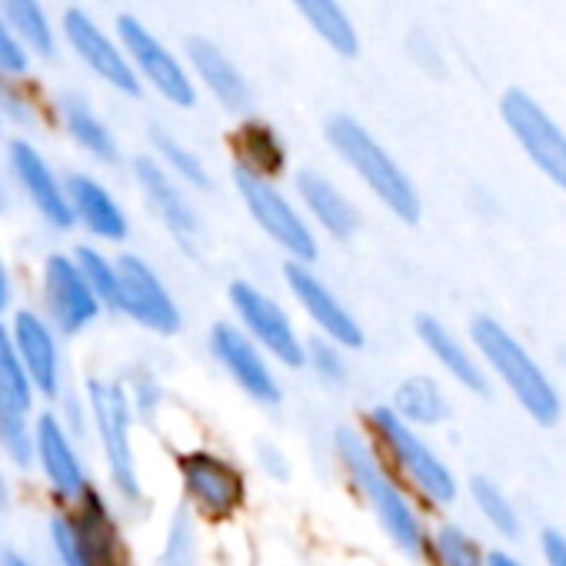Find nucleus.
<instances>
[{
  "label": "nucleus",
  "instance_id": "c85d7f7f",
  "mask_svg": "<svg viewBox=\"0 0 566 566\" xmlns=\"http://www.w3.org/2000/svg\"><path fill=\"white\" fill-rule=\"evenodd\" d=\"M117 380L127 394V403L137 417V427L154 430L160 413L167 410V387H164V377L157 374V367H150L147 360H130L117 374Z\"/></svg>",
  "mask_w": 566,
  "mask_h": 566
},
{
  "label": "nucleus",
  "instance_id": "9d476101",
  "mask_svg": "<svg viewBox=\"0 0 566 566\" xmlns=\"http://www.w3.org/2000/svg\"><path fill=\"white\" fill-rule=\"evenodd\" d=\"M38 311L64 344L87 337L104 321V307L87 287L71 250L44 253L38 266Z\"/></svg>",
  "mask_w": 566,
  "mask_h": 566
},
{
  "label": "nucleus",
  "instance_id": "a211bd4d",
  "mask_svg": "<svg viewBox=\"0 0 566 566\" xmlns=\"http://www.w3.org/2000/svg\"><path fill=\"white\" fill-rule=\"evenodd\" d=\"M67 516L94 566H137L124 530V513L101 483H94L74 506H67Z\"/></svg>",
  "mask_w": 566,
  "mask_h": 566
},
{
  "label": "nucleus",
  "instance_id": "c756f323",
  "mask_svg": "<svg viewBox=\"0 0 566 566\" xmlns=\"http://www.w3.org/2000/svg\"><path fill=\"white\" fill-rule=\"evenodd\" d=\"M423 563H430V566H486V549L463 523L440 520L427 533Z\"/></svg>",
  "mask_w": 566,
  "mask_h": 566
},
{
  "label": "nucleus",
  "instance_id": "2eb2a0df",
  "mask_svg": "<svg viewBox=\"0 0 566 566\" xmlns=\"http://www.w3.org/2000/svg\"><path fill=\"white\" fill-rule=\"evenodd\" d=\"M11 344L21 357L24 374L34 384V394L41 407H54L67 394V360H64V340L57 331L41 317L38 307L18 304L8 317Z\"/></svg>",
  "mask_w": 566,
  "mask_h": 566
},
{
  "label": "nucleus",
  "instance_id": "09e8293b",
  "mask_svg": "<svg viewBox=\"0 0 566 566\" xmlns=\"http://www.w3.org/2000/svg\"><path fill=\"white\" fill-rule=\"evenodd\" d=\"M4 520H8V516H4V513H0V526H4Z\"/></svg>",
  "mask_w": 566,
  "mask_h": 566
},
{
  "label": "nucleus",
  "instance_id": "b1692460",
  "mask_svg": "<svg viewBox=\"0 0 566 566\" xmlns=\"http://www.w3.org/2000/svg\"><path fill=\"white\" fill-rule=\"evenodd\" d=\"M387 407L413 430H433L450 420V397L443 384L430 374H407L397 380Z\"/></svg>",
  "mask_w": 566,
  "mask_h": 566
},
{
  "label": "nucleus",
  "instance_id": "3c124183",
  "mask_svg": "<svg viewBox=\"0 0 566 566\" xmlns=\"http://www.w3.org/2000/svg\"><path fill=\"white\" fill-rule=\"evenodd\" d=\"M0 124H4V120H0Z\"/></svg>",
  "mask_w": 566,
  "mask_h": 566
},
{
  "label": "nucleus",
  "instance_id": "6ab92c4d",
  "mask_svg": "<svg viewBox=\"0 0 566 566\" xmlns=\"http://www.w3.org/2000/svg\"><path fill=\"white\" fill-rule=\"evenodd\" d=\"M64 190H67V203H71V217H74V230H84L91 243L97 247H120L130 240L134 223L127 207L117 200V193L94 174L84 170H71L64 177Z\"/></svg>",
  "mask_w": 566,
  "mask_h": 566
},
{
  "label": "nucleus",
  "instance_id": "ddd939ff",
  "mask_svg": "<svg viewBox=\"0 0 566 566\" xmlns=\"http://www.w3.org/2000/svg\"><path fill=\"white\" fill-rule=\"evenodd\" d=\"M51 506L67 510L74 506L91 486V463L84 457V443L71 433L54 407H41L34 417V470Z\"/></svg>",
  "mask_w": 566,
  "mask_h": 566
},
{
  "label": "nucleus",
  "instance_id": "8fccbe9b",
  "mask_svg": "<svg viewBox=\"0 0 566 566\" xmlns=\"http://www.w3.org/2000/svg\"><path fill=\"white\" fill-rule=\"evenodd\" d=\"M563 364H566V350H563Z\"/></svg>",
  "mask_w": 566,
  "mask_h": 566
},
{
  "label": "nucleus",
  "instance_id": "58836bf2",
  "mask_svg": "<svg viewBox=\"0 0 566 566\" xmlns=\"http://www.w3.org/2000/svg\"><path fill=\"white\" fill-rule=\"evenodd\" d=\"M44 539H48V553L54 566H94L77 539V530L67 516V510H54L44 520Z\"/></svg>",
  "mask_w": 566,
  "mask_h": 566
},
{
  "label": "nucleus",
  "instance_id": "4be33fe9",
  "mask_svg": "<svg viewBox=\"0 0 566 566\" xmlns=\"http://www.w3.org/2000/svg\"><path fill=\"white\" fill-rule=\"evenodd\" d=\"M64 34L71 41V48L77 51V57L114 91L127 94V97H140V77L130 67L127 54L111 44V38L84 14V11H67L64 14Z\"/></svg>",
  "mask_w": 566,
  "mask_h": 566
},
{
  "label": "nucleus",
  "instance_id": "bb28decb",
  "mask_svg": "<svg viewBox=\"0 0 566 566\" xmlns=\"http://www.w3.org/2000/svg\"><path fill=\"white\" fill-rule=\"evenodd\" d=\"M57 111H61V124H64L67 137H71L91 160L111 164V167L120 160V144H117V137H114V130L104 124V117H101L84 97H77V94L64 97Z\"/></svg>",
  "mask_w": 566,
  "mask_h": 566
},
{
  "label": "nucleus",
  "instance_id": "f03ea898",
  "mask_svg": "<svg viewBox=\"0 0 566 566\" xmlns=\"http://www.w3.org/2000/svg\"><path fill=\"white\" fill-rule=\"evenodd\" d=\"M87 410V437L104 467V490L120 513H140L147 506V483L137 450V417L117 374H87L77 387Z\"/></svg>",
  "mask_w": 566,
  "mask_h": 566
},
{
  "label": "nucleus",
  "instance_id": "6e6552de",
  "mask_svg": "<svg viewBox=\"0 0 566 566\" xmlns=\"http://www.w3.org/2000/svg\"><path fill=\"white\" fill-rule=\"evenodd\" d=\"M114 260H117V280H120L117 317L157 340L180 337L187 327V317H184V307H180L174 287L160 273V266L130 247L117 250Z\"/></svg>",
  "mask_w": 566,
  "mask_h": 566
},
{
  "label": "nucleus",
  "instance_id": "dca6fc26",
  "mask_svg": "<svg viewBox=\"0 0 566 566\" xmlns=\"http://www.w3.org/2000/svg\"><path fill=\"white\" fill-rule=\"evenodd\" d=\"M500 114L513 140L533 160V167L566 193V134L563 127L520 87L500 97Z\"/></svg>",
  "mask_w": 566,
  "mask_h": 566
},
{
  "label": "nucleus",
  "instance_id": "39448f33",
  "mask_svg": "<svg viewBox=\"0 0 566 566\" xmlns=\"http://www.w3.org/2000/svg\"><path fill=\"white\" fill-rule=\"evenodd\" d=\"M174 480L180 506L210 526H227L243 516L250 503V476L237 457L210 443H190L174 450Z\"/></svg>",
  "mask_w": 566,
  "mask_h": 566
},
{
  "label": "nucleus",
  "instance_id": "423d86ee",
  "mask_svg": "<svg viewBox=\"0 0 566 566\" xmlns=\"http://www.w3.org/2000/svg\"><path fill=\"white\" fill-rule=\"evenodd\" d=\"M327 144L357 174V180L384 203V210H390V217H397L407 227L420 223L423 200L417 184L360 120L347 114H334L327 120Z\"/></svg>",
  "mask_w": 566,
  "mask_h": 566
},
{
  "label": "nucleus",
  "instance_id": "f704fd0d",
  "mask_svg": "<svg viewBox=\"0 0 566 566\" xmlns=\"http://www.w3.org/2000/svg\"><path fill=\"white\" fill-rule=\"evenodd\" d=\"M470 500L480 513V520L503 539H516L523 530V520L513 506V500L490 480V476H473L470 480Z\"/></svg>",
  "mask_w": 566,
  "mask_h": 566
},
{
  "label": "nucleus",
  "instance_id": "2f4dec72",
  "mask_svg": "<svg viewBox=\"0 0 566 566\" xmlns=\"http://www.w3.org/2000/svg\"><path fill=\"white\" fill-rule=\"evenodd\" d=\"M154 566H203V539H200V523L177 506L160 533V546L154 556Z\"/></svg>",
  "mask_w": 566,
  "mask_h": 566
},
{
  "label": "nucleus",
  "instance_id": "4468645a",
  "mask_svg": "<svg viewBox=\"0 0 566 566\" xmlns=\"http://www.w3.org/2000/svg\"><path fill=\"white\" fill-rule=\"evenodd\" d=\"M130 170H134V184H137L147 210L164 227V233L177 243V250L184 256L200 260V253L207 247V227H203V217H200L190 190L180 187L150 154H137Z\"/></svg>",
  "mask_w": 566,
  "mask_h": 566
},
{
  "label": "nucleus",
  "instance_id": "393cba45",
  "mask_svg": "<svg viewBox=\"0 0 566 566\" xmlns=\"http://www.w3.org/2000/svg\"><path fill=\"white\" fill-rule=\"evenodd\" d=\"M233 167L263 180H276L287 170V144L280 140V134L270 124L243 120L233 130Z\"/></svg>",
  "mask_w": 566,
  "mask_h": 566
},
{
  "label": "nucleus",
  "instance_id": "f8f14e48",
  "mask_svg": "<svg viewBox=\"0 0 566 566\" xmlns=\"http://www.w3.org/2000/svg\"><path fill=\"white\" fill-rule=\"evenodd\" d=\"M203 344H207V357L213 360V367L227 377V384L243 400H250L260 410H276L283 403L287 390H283L280 370L230 317L210 321Z\"/></svg>",
  "mask_w": 566,
  "mask_h": 566
},
{
  "label": "nucleus",
  "instance_id": "473e14b6",
  "mask_svg": "<svg viewBox=\"0 0 566 566\" xmlns=\"http://www.w3.org/2000/svg\"><path fill=\"white\" fill-rule=\"evenodd\" d=\"M294 4L307 18V24L324 38V44H331L337 54L354 57L360 51L357 28L350 24L347 11L340 8V0H294Z\"/></svg>",
  "mask_w": 566,
  "mask_h": 566
},
{
  "label": "nucleus",
  "instance_id": "49530a36",
  "mask_svg": "<svg viewBox=\"0 0 566 566\" xmlns=\"http://www.w3.org/2000/svg\"><path fill=\"white\" fill-rule=\"evenodd\" d=\"M486 566H523L510 549H486Z\"/></svg>",
  "mask_w": 566,
  "mask_h": 566
},
{
  "label": "nucleus",
  "instance_id": "9b49d317",
  "mask_svg": "<svg viewBox=\"0 0 566 566\" xmlns=\"http://www.w3.org/2000/svg\"><path fill=\"white\" fill-rule=\"evenodd\" d=\"M280 283L294 307L304 314L311 324V337H324L347 354H357L367 347V331L360 317L347 307V301L334 291V283L317 270V263H297V260H283L280 266Z\"/></svg>",
  "mask_w": 566,
  "mask_h": 566
},
{
  "label": "nucleus",
  "instance_id": "cd10ccee",
  "mask_svg": "<svg viewBox=\"0 0 566 566\" xmlns=\"http://www.w3.org/2000/svg\"><path fill=\"white\" fill-rule=\"evenodd\" d=\"M150 157L190 193H207L213 187V177L203 164V157L197 150H190L184 140H177L170 130L154 127L150 130Z\"/></svg>",
  "mask_w": 566,
  "mask_h": 566
},
{
  "label": "nucleus",
  "instance_id": "1a4fd4ad",
  "mask_svg": "<svg viewBox=\"0 0 566 566\" xmlns=\"http://www.w3.org/2000/svg\"><path fill=\"white\" fill-rule=\"evenodd\" d=\"M230 177H233V190H237L247 217L283 253V260H297V263H317L321 260L317 230L301 213L297 200L276 187V180L253 177L240 167H233Z\"/></svg>",
  "mask_w": 566,
  "mask_h": 566
},
{
  "label": "nucleus",
  "instance_id": "aec40b11",
  "mask_svg": "<svg viewBox=\"0 0 566 566\" xmlns=\"http://www.w3.org/2000/svg\"><path fill=\"white\" fill-rule=\"evenodd\" d=\"M117 31H120V41L127 48V61L130 67L137 71V77H144L167 104L174 107H193L197 94H193V81L190 74L180 67V61L130 14H124L117 21Z\"/></svg>",
  "mask_w": 566,
  "mask_h": 566
},
{
  "label": "nucleus",
  "instance_id": "ea45409f",
  "mask_svg": "<svg viewBox=\"0 0 566 566\" xmlns=\"http://www.w3.org/2000/svg\"><path fill=\"white\" fill-rule=\"evenodd\" d=\"M253 467L260 470L263 480L280 483V486L291 483V476H294V457L287 453V447L270 440V437H260L253 443Z\"/></svg>",
  "mask_w": 566,
  "mask_h": 566
},
{
  "label": "nucleus",
  "instance_id": "e433bc0d",
  "mask_svg": "<svg viewBox=\"0 0 566 566\" xmlns=\"http://www.w3.org/2000/svg\"><path fill=\"white\" fill-rule=\"evenodd\" d=\"M34 417L38 413L0 407V460L14 473L34 470Z\"/></svg>",
  "mask_w": 566,
  "mask_h": 566
},
{
  "label": "nucleus",
  "instance_id": "de8ad7c7",
  "mask_svg": "<svg viewBox=\"0 0 566 566\" xmlns=\"http://www.w3.org/2000/svg\"><path fill=\"white\" fill-rule=\"evenodd\" d=\"M8 207V197H4V184H0V210Z\"/></svg>",
  "mask_w": 566,
  "mask_h": 566
},
{
  "label": "nucleus",
  "instance_id": "412c9836",
  "mask_svg": "<svg viewBox=\"0 0 566 566\" xmlns=\"http://www.w3.org/2000/svg\"><path fill=\"white\" fill-rule=\"evenodd\" d=\"M297 207L311 220L317 237L324 233L327 240L350 243L357 237V230H360L357 203L340 190V184H334L321 170L307 167V170L297 174Z\"/></svg>",
  "mask_w": 566,
  "mask_h": 566
},
{
  "label": "nucleus",
  "instance_id": "a878e982",
  "mask_svg": "<svg viewBox=\"0 0 566 566\" xmlns=\"http://www.w3.org/2000/svg\"><path fill=\"white\" fill-rule=\"evenodd\" d=\"M187 51H190V64H193L197 77L207 84V91L230 114H243L250 107V87H247L243 74L230 64V57L210 41H190Z\"/></svg>",
  "mask_w": 566,
  "mask_h": 566
},
{
  "label": "nucleus",
  "instance_id": "20e7f679",
  "mask_svg": "<svg viewBox=\"0 0 566 566\" xmlns=\"http://www.w3.org/2000/svg\"><path fill=\"white\" fill-rule=\"evenodd\" d=\"M470 347L486 377H496L533 423L553 427L559 420L563 400L556 384L496 317L480 314L470 321Z\"/></svg>",
  "mask_w": 566,
  "mask_h": 566
},
{
  "label": "nucleus",
  "instance_id": "f3484780",
  "mask_svg": "<svg viewBox=\"0 0 566 566\" xmlns=\"http://www.w3.org/2000/svg\"><path fill=\"white\" fill-rule=\"evenodd\" d=\"M8 167H11V177L21 187L24 200L41 217V223L54 233H74V217H71L64 177L54 170V164L31 140L14 137L8 144Z\"/></svg>",
  "mask_w": 566,
  "mask_h": 566
},
{
  "label": "nucleus",
  "instance_id": "f257e3e1",
  "mask_svg": "<svg viewBox=\"0 0 566 566\" xmlns=\"http://www.w3.org/2000/svg\"><path fill=\"white\" fill-rule=\"evenodd\" d=\"M331 457L354 490V496L364 503L384 539L410 563H423L427 553V533L430 523L423 516V506L407 493V486L387 470L380 453L374 450L370 437L360 423H337L331 430Z\"/></svg>",
  "mask_w": 566,
  "mask_h": 566
},
{
  "label": "nucleus",
  "instance_id": "4c0bfd02",
  "mask_svg": "<svg viewBox=\"0 0 566 566\" xmlns=\"http://www.w3.org/2000/svg\"><path fill=\"white\" fill-rule=\"evenodd\" d=\"M0 11H4L8 24L18 31V38L24 44H31V51H38V54L54 51V31L41 8V0H0Z\"/></svg>",
  "mask_w": 566,
  "mask_h": 566
},
{
  "label": "nucleus",
  "instance_id": "7ed1b4c3",
  "mask_svg": "<svg viewBox=\"0 0 566 566\" xmlns=\"http://www.w3.org/2000/svg\"><path fill=\"white\" fill-rule=\"evenodd\" d=\"M364 433L387 463V470L407 486V493L430 510H447L460 496V480L453 467L437 453V447L413 427H407L387 403H374L364 420Z\"/></svg>",
  "mask_w": 566,
  "mask_h": 566
},
{
  "label": "nucleus",
  "instance_id": "c03bdc74",
  "mask_svg": "<svg viewBox=\"0 0 566 566\" xmlns=\"http://www.w3.org/2000/svg\"><path fill=\"white\" fill-rule=\"evenodd\" d=\"M14 470L4 463V460H0V513H11L14 510V500H18V483H14Z\"/></svg>",
  "mask_w": 566,
  "mask_h": 566
},
{
  "label": "nucleus",
  "instance_id": "37998d69",
  "mask_svg": "<svg viewBox=\"0 0 566 566\" xmlns=\"http://www.w3.org/2000/svg\"><path fill=\"white\" fill-rule=\"evenodd\" d=\"M539 553H543V563L546 566H566V533L546 526L539 533Z\"/></svg>",
  "mask_w": 566,
  "mask_h": 566
},
{
  "label": "nucleus",
  "instance_id": "c9c22d12",
  "mask_svg": "<svg viewBox=\"0 0 566 566\" xmlns=\"http://www.w3.org/2000/svg\"><path fill=\"white\" fill-rule=\"evenodd\" d=\"M311 374L317 387L324 390H347L354 380L350 354L324 337H307V354H304V370Z\"/></svg>",
  "mask_w": 566,
  "mask_h": 566
},
{
  "label": "nucleus",
  "instance_id": "a19ab883",
  "mask_svg": "<svg viewBox=\"0 0 566 566\" xmlns=\"http://www.w3.org/2000/svg\"><path fill=\"white\" fill-rule=\"evenodd\" d=\"M28 71V51L18 44L14 31L4 24V18H0V74L8 77H21Z\"/></svg>",
  "mask_w": 566,
  "mask_h": 566
},
{
  "label": "nucleus",
  "instance_id": "7c9ffc66",
  "mask_svg": "<svg viewBox=\"0 0 566 566\" xmlns=\"http://www.w3.org/2000/svg\"><path fill=\"white\" fill-rule=\"evenodd\" d=\"M74 263L81 266L87 287L94 291V297L104 307V317H117V304H120V280H117V260L107 247L97 243H74L71 247Z\"/></svg>",
  "mask_w": 566,
  "mask_h": 566
},
{
  "label": "nucleus",
  "instance_id": "72a5a7b5",
  "mask_svg": "<svg viewBox=\"0 0 566 566\" xmlns=\"http://www.w3.org/2000/svg\"><path fill=\"white\" fill-rule=\"evenodd\" d=\"M0 407L4 410H21V413H38L41 400L34 394L31 377L21 367V357L11 344L8 321H0Z\"/></svg>",
  "mask_w": 566,
  "mask_h": 566
},
{
  "label": "nucleus",
  "instance_id": "a18cd8bd",
  "mask_svg": "<svg viewBox=\"0 0 566 566\" xmlns=\"http://www.w3.org/2000/svg\"><path fill=\"white\" fill-rule=\"evenodd\" d=\"M0 566H41V563L21 546H0Z\"/></svg>",
  "mask_w": 566,
  "mask_h": 566
},
{
  "label": "nucleus",
  "instance_id": "0eeeda50",
  "mask_svg": "<svg viewBox=\"0 0 566 566\" xmlns=\"http://www.w3.org/2000/svg\"><path fill=\"white\" fill-rule=\"evenodd\" d=\"M223 301H227V317L270 357L276 370H291V374L304 370L307 334L301 331L297 317L276 294H270L263 283L250 276H233L223 291Z\"/></svg>",
  "mask_w": 566,
  "mask_h": 566
},
{
  "label": "nucleus",
  "instance_id": "79ce46f5",
  "mask_svg": "<svg viewBox=\"0 0 566 566\" xmlns=\"http://www.w3.org/2000/svg\"><path fill=\"white\" fill-rule=\"evenodd\" d=\"M18 307V280L8 263V256L0 253V321H8Z\"/></svg>",
  "mask_w": 566,
  "mask_h": 566
},
{
  "label": "nucleus",
  "instance_id": "5701e85b",
  "mask_svg": "<svg viewBox=\"0 0 566 566\" xmlns=\"http://www.w3.org/2000/svg\"><path fill=\"white\" fill-rule=\"evenodd\" d=\"M413 334H417L420 347L430 354V360H433L457 387H463V390H470V394H476V397H486V394H490V377H486V370L480 367L473 347H470L463 337H457L440 317H433V314H417V317H413Z\"/></svg>",
  "mask_w": 566,
  "mask_h": 566
}]
</instances>
